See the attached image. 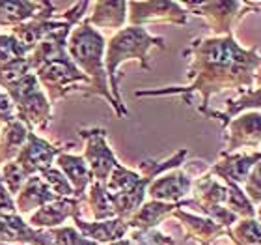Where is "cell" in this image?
I'll use <instances>...</instances> for the list:
<instances>
[{
	"mask_svg": "<svg viewBox=\"0 0 261 245\" xmlns=\"http://www.w3.org/2000/svg\"><path fill=\"white\" fill-rule=\"evenodd\" d=\"M194 62L191 65V73L194 82L185 90H149L138 92L136 96H164V94H183V92H201L203 94V107L205 110L209 98L213 94L239 88L252 90L261 86V55L254 47L243 49L235 41L233 34L220 36V38H207L194 41Z\"/></svg>",
	"mask_w": 261,
	"mask_h": 245,
	"instance_id": "obj_1",
	"label": "cell"
},
{
	"mask_svg": "<svg viewBox=\"0 0 261 245\" xmlns=\"http://www.w3.org/2000/svg\"><path fill=\"white\" fill-rule=\"evenodd\" d=\"M153 45L164 47V41L161 38H153L151 34H147L140 27H129L116 34L114 38L110 39L109 47H107L105 62H107V70H109L110 82H112L116 103H118V107H120V110L123 115H127V110L121 107L120 94H118V81H116V70H118V65L121 62L130 60V58H136V60L142 62L144 68H149L147 65V51Z\"/></svg>",
	"mask_w": 261,
	"mask_h": 245,
	"instance_id": "obj_2",
	"label": "cell"
},
{
	"mask_svg": "<svg viewBox=\"0 0 261 245\" xmlns=\"http://www.w3.org/2000/svg\"><path fill=\"white\" fill-rule=\"evenodd\" d=\"M71 53L76 58V62L93 77L97 92L103 94L105 98L116 107L118 115L121 116L118 105H116L114 99L110 98L109 90H107V73L103 70V53H105L103 38L93 28L82 27L81 30H76L73 39H71Z\"/></svg>",
	"mask_w": 261,
	"mask_h": 245,
	"instance_id": "obj_3",
	"label": "cell"
},
{
	"mask_svg": "<svg viewBox=\"0 0 261 245\" xmlns=\"http://www.w3.org/2000/svg\"><path fill=\"white\" fill-rule=\"evenodd\" d=\"M228 131V142L222 153H233L235 150H248V152H259L261 148V113L257 110H246L233 116L224 125Z\"/></svg>",
	"mask_w": 261,
	"mask_h": 245,
	"instance_id": "obj_4",
	"label": "cell"
},
{
	"mask_svg": "<svg viewBox=\"0 0 261 245\" xmlns=\"http://www.w3.org/2000/svg\"><path fill=\"white\" fill-rule=\"evenodd\" d=\"M200 11L201 17H205L213 32L220 36L231 34V25L237 17L248 8H259L261 4H250V2H203V4H187Z\"/></svg>",
	"mask_w": 261,
	"mask_h": 245,
	"instance_id": "obj_5",
	"label": "cell"
},
{
	"mask_svg": "<svg viewBox=\"0 0 261 245\" xmlns=\"http://www.w3.org/2000/svg\"><path fill=\"white\" fill-rule=\"evenodd\" d=\"M222 161L211 167V174L218 176L222 182H231L235 185H243L248 178L250 170L261 161L259 152L246 153H222Z\"/></svg>",
	"mask_w": 261,
	"mask_h": 245,
	"instance_id": "obj_6",
	"label": "cell"
},
{
	"mask_svg": "<svg viewBox=\"0 0 261 245\" xmlns=\"http://www.w3.org/2000/svg\"><path fill=\"white\" fill-rule=\"evenodd\" d=\"M130 6V23L133 27L147 21H168L185 25L187 11L175 2H133Z\"/></svg>",
	"mask_w": 261,
	"mask_h": 245,
	"instance_id": "obj_7",
	"label": "cell"
},
{
	"mask_svg": "<svg viewBox=\"0 0 261 245\" xmlns=\"http://www.w3.org/2000/svg\"><path fill=\"white\" fill-rule=\"evenodd\" d=\"M86 159L88 163H90L92 172L101 184L105 180H109L110 172L114 170L118 161H116L112 150L105 142V131H92V135L88 139Z\"/></svg>",
	"mask_w": 261,
	"mask_h": 245,
	"instance_id": "obj_8",
	"label": "cell"
},
{
	"mask_svg": "<svg viewBox=\"0 0 261 245\" xmlns=\"http://www.w3.org/2000/svg\"><path fill=\"white\" fill-rule=\"evenodd\" d=\"M192 182L181 172H172V174H164L157 180H153L147 187L151 201L159 202H172L181 201L183 196L191 191Z\"/></svg>",
	"mask_w": 261,
	"mask_h": 245,
	"instance_id": "obj_9",
	"label": "cell"
},
{
	"mask_svg": "<svg viewBox=\"0 0 261 245\" xmlns=\"http://www.w3.org/2000/svg\"><path fill=\"white\" fill-rule=\"evenodd\" d=\"M174 204H168V202L151 201L147 202V204H142L127 223H129V227H135V229H140L146 232V230L153 229L164 215L174 212Z\"/></svg>",
	"mask_w": 261,
	"mask_h": 245,
	"instance_id": "obj_10",
	"label": "cell"
},
{
	"mask_svg": "<svg viewBox=\"0 0 261 245\" xmlns=\"http://www.w3.org/2000/svg\"><path fill=\"white\" fill-rule=\"evenodd\" d=\"M246 110H257V113H261V86L252 88V90H245L239 98L229 99L228 107H226L224 113H207V115L220 118L224 122V125H226L233 116L241 115V113H246Z\"/></svg>",
	"mask_w": 261,
	"mask_h": 245,
	"instance_id": "obj_11",
	"label": "cell"
},
{
	"mask_svg": "<svg viewBox=\"0 0 261 245\" xmlns=\"http://www.w3.org/2000/svg\"><path fill=\"white\" fill-rule=\"evenodd\" d=\"M81 229L90 234L92 238L99 241H118L121 240L125 232L129 230V223L123 219H112V221H105V223H93V225H84L79 221Z\"/></svg>",
	"mask_w": 261,
	"mask_h": 245,
	"instance_id": "obj_12",
	"label": "cell"
},
{
	"mask_svg": "<svg viewBox=\"0 0 261 245\" xmlns=\"http://www.w3.org/2000/svg\"><path fill=\"white\" fill-rule=\"evenodd\" d=\"M226 236L235 245H261V225L256 219H239L233 227L226 229Z\"/></svg>",
	"mask_w": 261,
	"mask_h": 245,
	"instance_id": "obj_13",
	"label": "cell"
},
{
	"mask_svg": "<svg viewBox=\"0 0 261 245\" xmlns=\"http://www.w3.org/2000/svg\"><path fill=\"white\" fill-rule=\"evenodd\" d=\"M125 2H99L92 21L97 27H121L125 23Z\"/></svg>",
	"mask_w": 261,
	"mask_h": 245,
	"instance_id": "obj_14",
	"label": "cell"
},
{
	"mask_svg": "<svg viewBox=\"0 0 261 245\" xmlns=\"http://www.w3.org/2000/svg\"><path fill=\"white\" fill-rule=\"evenodd\" d=\"M62 165H64V169H65V172H67V176H69V180L75 184L76 191L84 189V185L90 182V170H88L86 163H84L81 158L64 155Z\"/></svg>",
	"mask_w": 261,
	"mask_h": 245,
	"instance_id": "obj_15",
	"label": "cell"
},
{
	"mask_svg": "<svg viewBox=\"0 0 261 245\" xmlns=\"http://www.w3.org/2000/svg\"><path fill=\"white\" fill-rule=\"evenodd\" d=\"M243 193L246 195V198L254 204V206H259L261 204V161L256 163V167L250 170L248 178L245 180V184L241 185Z\"/></svg>",
	"mask_w": 261,
	"mask_h": 245,
	"instance_id": "obj_16",
	"label": "cell"
},
{
	"mask_svg": "<svg viewBox=\"0 0 261 245\" xmlns=\"http://www.w3.org/2000/svg\"><path fill=\"white\" fill-rule=\"evenodd\" d=\"M254 219H256L257 223L261 225V204H259V206L256 208V217H254Z\"/></svg>",
	"mask_w": 261,
	"mask_h": 245,
	"instance_id": "obj_17",
	"label": "cell"
},
{
	"mask_svg": "<svg viewBox=\"0 0 261 245\" xmlns=\"http://www.w3.org/2000/svg\"><path fill=\"white\" fill-rule=\"evenodd\" d=\"M259 153H261V148H259Z\"/></svg>",
	"mask_w": 261,
	"mask_h": 245,
	"instance_id": "obj_18",
	"label": "cell"
}]
</instances>
